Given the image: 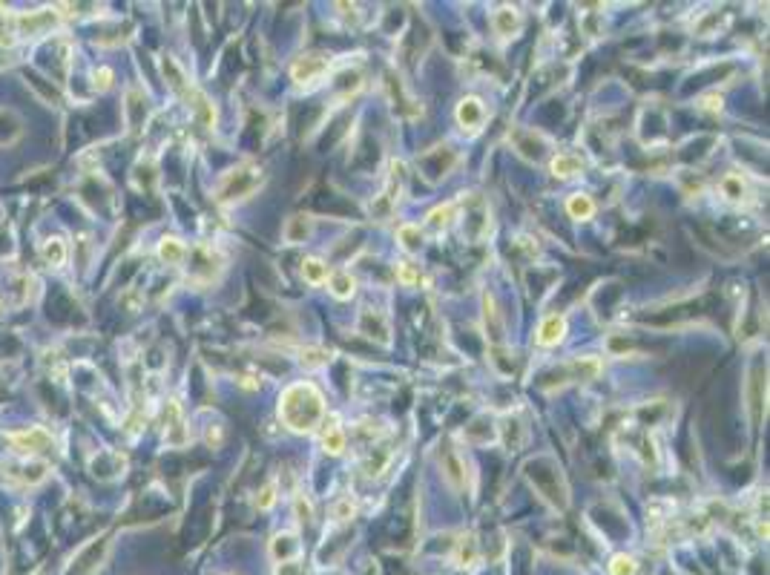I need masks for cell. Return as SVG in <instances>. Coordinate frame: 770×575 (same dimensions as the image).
I'll list each match as a JSON object with an SVG mask.
<instances>
[{
	"mask_svg": "<svg viewBox=\"0 0 770 575\" xmlns=\"http://www.w3.org/2000/svg\"><path fill=\"white\" fill-rule=\"evenodd\" d=\"M259 185H262V170L256 167V164H242V167L230 170L225 179L219 182L216 199L219 202H236V199L250 196Z\"/></svg>",
	"mask_w": 770,
	"mask_h": 575,
	"instance_id": "3957f363",
	"label": "cell"
},
{
	"mask_svg": "<svg viewBox=\"0 0 770 575\" xmlns=\"http://www.w3.org/2000/svg\"><path fill=\"white\" fill-rule=\"evenodd\" d=\"M158 256H161V262H167V265H182V262L187 259V248H184L179 239H173V236H164L161 245H158Z\"/></svg>",
	"mask_w": 770,
	"mask_h": 575,
	"instance_id": "9a60e30c",
	"label": "cell"
},
{
	"mask_svg": "<svg viewBox=\"0 0 770 575\" xmlns=\"http://www.w3.org/2000/svg\"><path fill=\"white\" fill-rule=\"evenodd\" d=\"M581 158L578 156H569V153H561V156H555L552 158V173L555 175H561V179H569V175L581 173Z\"/></svg>",
	"mask_w": 770,
	"mask_h": 575,
	"instance_id": "44dd1931",
	"label": "cell"
},
{
	"mask_svg": "<svg viewBox=\"0 0 770 575\" xmlns=\"http://www.w3.org/2000/svg\"><path fill=\"white\" fill-rule=\"evenodd\" d=\"M322 446H325V452H331V455H339L342 449H345V431L336 426V420L325 423V429H322Z\"/></svg>",
	"mask_w": 770,
	"mask_h": 575,
	"instance_id": "ac0fdd59",
	"label": "cell"
},
{
	"mask_svg": "<svg viewBox=\"0 0 770 575\" xmlns=\"http://www.w3.org/2000/svg\"><path fill=\"white\" fill-rule=\"evenodd\" d=\"M328 288H331V294H333L336 299H351L357 282H354V277H351L348 271H336V274L328 277Z\"/></svg>",
	"mask_w": 770,
	"mask_h": 575,
	"instance_id": "2e32d148",
	"label": "cell"
},
{
	"mask_svg": "<svg viewBox=\"0 0 770 575\" xmlns=\"http://www.w3.org/2000/svg\"><path fill=\"white\" fill-rule=\"evenodd\" d=\"M515 144H518L521 156H526L532 161H538L540 153H543V141L535 136V132H515Z\"/></svg>",
	"mask_w": 770,
	"mask_h": 575,
	"instance_id": "d6986e66",
	"label": "cell"
},
{
	"mask_svg": "<svg viewBox=\"0 0 770 575\" xmlns=\"http://www.w3.org/2000/svg\"><path fill=\"white\" fill-rule=\"evenodd\" d=\"M397 279L403 285H414V282H420V271L414 268L411 262H397Z\"/></svg>",
	"mask_w": 770,
	"mask_h": 575,
	"instance_id": "d6a6232c",
	"label": "cell"
},
{
	"mask_svg": "<svg viewBox=\"0 0 770 575\" xmlns=\"http://www.w3.org/2000/svg\"><path fill=\"white\" fill-rule=\"evenodd\" d=\"M276 483H268L265 489H262V495H259V509H271L273 506V501H276Z\"/></svg>",
	"mask_w": 770,
	"mask_h": 575,
	"instance_id": "e575fe53",
	"label": "cell"
},
{
	"mask_svg": "<svg viewBox=\"0 0 770 575\" xmlns=\"http://www.w3.org/2000/svg\"><path fill=\"white\" fill-rule=\"evenodd\" d=\"M302 366L305 368H322V366H328V360H331V354L325 351V348H305L302 351Z\"/></svg>",
	"mask_w": 770,
	"mask_h": 575,
	"instance_id": "f1b7e54d",
	"label": "cell"
},
{
	"mask_svg": "<svg viewBox=\"0 0 770 575\" xmlns=\"http://www.w3.org/2000/svg\"><path fill=\"white\" fill-rule=\"evenodd\" d=\"M325 417V397L314 383H293L279 397V420L299 434L314 431Z\"/></svg>",
	"mask_w": 770,
	"mask_h": 575,
	"instance_id": "6da1fadb",
	"label": "cell"
},
{
	"mask_svg": "<svg viewBox=\"0 0 770 575\" xmlns=\"http://www.w3.org/2000/svg\"><path fill=\"white\" fill-rule=\"evenodd\" d=\"M6 440H9L15 449H20V452H44V449L52 446V434L47 429H40V426H29L23 431H12Z\"/></svg>",
	"mask_w": 770,
	"mask_h": 575,
	"instance_id": "8992f818",
	"label": "cell"
},
{
	"mask_svg": "<svg viewBox=\"0 0 770 575\" xmlns=\"http://www.w3.org/2000/svg\"><path fill=\"white\" fill-rule=\"evenodd\" d=\"M273 575H305V569H302V564L293 558V561H279L276 569H273Z\"/></svg>",
	"mask_w": 770,
	"mask_h": 575,
	"instance_id": "836d02e7",
	"label": "cell"
},
{
	"mask_svg": "<svg viewBox=\"0 0 770 575\" xmlns=\"http://www.w3.org/2000/svg\"><path fill=\"white\" fill-rule=\"evenodd\" d=\"M311 231H314L311 216L296 213V216L288 219V225H285V239H288L290 245H299V242H305V239L311 236Z\"/></svg>",
	"mask_w": 770,
	"mask_h": 575,
	"instance_id": "7c38bea8",
	"label": "cell"
},
{
	"mask_svg": "<svg viewBox=\"0 0 770 575\" xmlns=\"http://www.w3.org/2000/svg\"><path fill=\"white\" fill-rule=\"evenodd\" d=\"M721 193L730 199V202H736V199H742V193H745V182H742V175H736V173H727L724 179H721Z\"/></svg>",
	"mask_w": 770,
	"mask_h": 575,
	"instance_id": "83f0119b",
	"label": "cell"
},
{
	"mask_svg": "<svg viewBox=\"0 0 770 575\" xmlns=\"http://www.w3.org/2000/svg\"><path fill=\"white\" fill-rule=\"evenodd\" d=\"M44 259L49 262V265H64L66 262V245H64V239H47V245H44Z\"/></svg>",
	"mask_w": 770,
	"mask_h": 575,
	"instance_id": "d4e9b609",
	"label": "cell"
},
{
	"mask_svg": "<svg viewBox=\"0 0 770 575\" xmlns=\"http://www.w3.org/2000/svg\"><path fill=\"white\" fill-rule=\"evenodd\" d=\"M333 515H336L339 521H348V518H354V504H351V498L339 501V504H336V509H333Z\"/></svg>",
	"mask_w": 770,
	"mask_h": 575,
	"instance_id": "d590c367",
	"label": "cell"
},
{
	"mask_svg": "<svg viewBox=\"0 0 770 575\" xmlns=\"http://www.w3.org/2000/svg\"><path fill=\"white\" fill-rule=\"evenodd\" d=\"M109 83H112V69H101V72H95V86H98V90H107Z\"/></svg>",
	"mask_w": 770,
	"mask_h": 575,
	"instance_id": "8d00e7d4",
	"label": "cell"
},
{
	"mask_svg": "<svg viewBox=\"0 0 770 575\" xmlns=\"http://www.w3.org/2000/svg\"><path fill=\"white\" fill-rule=\"evenodd\" d=\"M302 277H305V282H311V285H322V282L328 279V265H325L322 259L311 256V259L302 262Z\"/></svg>",
	"mask_w": 770,
	"mask_h": 575,
	"instance_id": "7402d4cb",
	"label": "cell"
},
{
	"mask_svg": "<svg viewBox=\"0 0 770 575\" xmlns=\"http://www.w3.org/2000/svg\"><path fill=\"white\" fill-rule=\"evenodd\" d=\"M567 213H569L572 219H592L595 202H592L586 193H575V196L567 199Z\"/></svg>",
	"mask_w": 770,
	"mask_h": 575,
	"instance_id": "ffe728a7",
	"label": "cell"
},
{
	"mask_svg": "<svg viewBox=\"0 0 770 575\" xmlns=\"http://www.w3.org/2000/svg\"><path fill=\"white\" fill-rule=\"evenodd\" d=\"M328 69H331V61H328L325 55H319V52H311V55H302V58H299V61L290 66V78H293L299 86H311V83H316Z\"/></svg>",
	"mask_w": 770,
	"mask_h": 575,
	"instance_id": "277c9868",
	"label": "cell"
},
{
	"mask_svg": "<svg viewBox=\"0 0 770 575\" xmlns=\"http://www.w3.org/2000/svg\"><path fill=\"white\" fill-rule=\"evenodd\" d=\"M598 371H601V363H598V360H592V357H578V360L564 363L561 368H555V377H561L558 385H567V383H586V380H592Z\"/></svg>",
	"mask_w": 770,
	"mask_h": 575,
	"instance_id": "5b68a950",
	"label": "cell"
},
{
	"mask_svg": "<svg viewBox=\"0 0 770 575\" xmlns=\"http://www.w3.org/2000/svg\"><path fill=\"white\" fill-rule=\"evenodd\" d=\"M55 18L49 15V12H40V15H20L18 18V26L20 29H26V32H35V29H40V26H49Z\"/></svg>",
	"mask_w": 770,
	"mask_h": 575,
	"instance_id": "f546056e",
	"label": "cell"
},
{
	"mask_svg": "<svg viewBox=\"0 0 770 575\" xmlns=\"http://www.w3.org/2000/svg\"><path fill=\"white\" fill-rule=\"evenodd\" d=\"M483 308H486V328H489L492 339H500V334H503V323H500V314H497V305H494V299H492V296H486V299H483Z\"/></svg>",
	"mask_w": 770,
	"mask_h": 575,
	"instance_id": "cb8c5ba5",
	"label": "cell"
},
{
	"mask_svg": "<svg viewBox=\"0 0 770 575\" xmlns=\"http://www.w3.org/2000/svg\"><path fill=\"white\" fill-rule=\"evenodd\" d=\"M762 377L764 371L756 368L753 377H750V409H753V420L759 423V412H762Z\"/></svg>",
	"mask_w": 770,
	"mask_h": 575,
	"instance_id": "484cf974",
	"label": "cell"
},
{
	"mask_svg": "<svg viewBox=\"0 0 770 575\" xmlns=\"http://www.w3.org/2000/svg\"><path fill=\"white\" fill-rule=\"evenodd\" d=\"M296 552H299V538L293 533H282V535H276L271 541V555L276 561H293Z\"/></svg>",
	"mask_w": 770,
	"mask_h": 575,
	"instance_id": "5bb4252c",
	"label": "cell"
},
{
	"mask_svg": "<svg viewBox=\"0 0 770 575\" xmlns=\"http://www.w3.org/2000/svg\"><path fill=\"white\" fill-rule=\"evenodd\" d=\"M403 179H405L403 164H400V161H394V164H391V179H389V187H385L382 199H377V202L371 204V213H377V216H389V213H391V207L397 204V196H394V193H400Z\"/></svg>",
	"mask_w": 770,
	"mask_h": 575,
	"instance_id": "ba28073f",
	"label": "cell"
},
{
	"mask_svg": "<svg viewBox=\"0 0 770 575\" xmlns=\"http://www.w3.org/2000/svg\"><path fill=\"white\" fill-rule=\"evenodd\" d=\"M296 512L302 515V521H311V506H308L302 498H296Z\"/></svg>",
	"mask_w": 770,
	"mask_h": 575,
	"instance_id": "74e56055",
	"label": "cell"
},
{
	"mask_svg": "<svg viewBox=\"0 0 770 575\" xmlns=\"http://www.w3.org/2000/svg\"><path fill=\"white\" fill-rule=\"evenodd\" d=\"M475 555H478L475 538H472V535H466V538L460 541V550H457V564H460V567H468V564L475 561Z\"/></svg>",
	"mask_w": 770,
	"mask_h": 575,
	"instance_id": "1f68e13d",
	"label": "cell"
},
{
	"mask_svg": "<svg viewBox=\"0 0 770 575\" xmlns=\"http://www.w3.org/2000/svg\"><path fill=\"white\" fill-rule=\"evenodd\" d=\"M564 334H567V320L558 317V314H552V317H546V320L540 323V328H538V342H540V345H558V342L564 339Z\"/></svg>",
	"mask_w": 770,
	"mask_h": 575,
	"instance_id": "30bf717a",
	"label": "cell"
},
{
	"mask_svg": "<svg viewBox=\"0 0 770 575\" xmlns=\"http://www.w3.org/2000/svg\"><path fill=\"white\" fill-rule=\"evenodd\" d=\"M492 26H494L497 35L511 37V35L521 29V15H518V9H515V6H500V9L494 12V18H492Z\"/></svg>",
	"mask_w": 770,
	"mask_h": 575,
	"instance_id": "8fae6325",
	"label": "cell"
},
{
	"mask_svg": "<svg viewBox=\"0 0 770 575\" xmlns=\"http://www.w3.org/2000/svg\"><path fill=\"white\" fill-rule=\"evenodd\" d=\"M454 216H457V204H454V202H446V204H440V207H434V210L429 213V225H432V228H449V225L454 222Z\"/></svg>",
	"mask_w": 770,
	"mask_h": 575,
	"instance_id": "603a6c76",
	"label": "cell"
},
{
	"mask_svg": "<svg viewBox=\"0 0 770 575\" xmlns=\"http://www.w3.org/2000/svg\"><path fill=\"white\" fill-rule=\"evenodd\" d=\"M526 477L529 483L538 489V495L543 501H549L552 506L558 509H567L569 504V492H567V483H564V475L561 469L552 463V458H535L526 463Z\"/></svg>",
	"mask_w": 770,
	"mask_h": 575,
	"instance_id": "7a4b0ae2",
	"label": "cell"
},
{
	"mask_svg": "<svg viewBox=\"0 0 770 575\" xmlns=\"http://www.w3.org/2000/svg\"><path fill=\"white\" fill-rule=\"evenodd\" d=\"M397 239H400V245H403L405 250H417V248L422 245V231H420L417 225H403V228L397 231Z\"/></svg>",
	"mask_w": 770,
	"mask_h": 575,
	"instance_id": "4316f807",
	"label": "cell"
},
{
	"mask_svg": "<svg viewBox=\"0 0 770 575\" xmlns=\"http://www.w3.org/2000/svg\"><path fill=\"white\" fill-rule=\"evenodd\" d=\"M360 334H365L368 339H377L379 345H389V342H391L389 320H385L379 311H365V314L360 317Z\"/></svg>",
	"mask_w": 770,
	"mask_h": 575,
	"instance_id": "9c48e42d",
	"label": "cell"
},
{
	"mask_svg": "<svg viewBox=\"0 0 770 575\" xmlns=\"http://www.w3.org/2000/svg\"><path fill=\"white\" fill-rule=\"evenodd\" d=\"M443 472L451 480V486H457V489H460V486H466V466L460 463V458L449 446L443 449Z\"/></svg>",
	"mask_w": 770,
	"mask_h": 575,
	"instance_id": "e0dca14e",
	"label": "cell"
},
{
	"mask_svg": "<svg viewBox=\"0 0 770 575\" xmlns=\"http://www.w3.org/2000/svg\"><path fill=\"white\" fill-rule=\"evenodd\" d=\"M23 136V121L12 110H0V147H6Z\"/></svg>",
	"mask_w": 770,
	"mask_h": 575,
	"instance_id": "4fadbf2b",
	"label": "cell"
},
{
	"mask_svg": "<svg viewBox=\"0 0 770 575\" xmlns=\"http://www.w3.org/2000/svg\"><path fill=\"white\" fill-rule=\"evenodd\" d=\"M635 569H638V564H635L632 555H615L612 564H610L612 575H635Z\"/></svg>",
	"mask_w": 770,
	"mask_h": 575,
	"instance_id": "4dcf8cb0",
	"label": "cell"
},
{
	"mask_svg": "<svg viewBox=\"0 0 770 575\" xmlns=\"http://www.w3.org/2000/svg\"><path fill=\"white\" fill-rule=\"evenodd\" d=\"M483 121H486V107H483L480 98L468 95V98H463V101L457 104V124H460L463 129L478 132Z\"/></svg>",
	"mask_w": 770,
	"mask_h": 575,
	"instance_id": "52a82bcc",
	"label": "cell"
}]
</instances>
